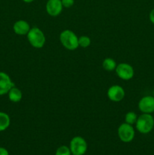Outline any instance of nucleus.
<instances>
[{"mask_svg": "<svg viewBox=\"0 0 154 155\" xmlns=\"http://www.w3.org/2000/svg\"><path fill=\"white\" fill-rule=\"evenodd\" d=\"M136 129L141 134H148L154 127V117L151 114H142L137 117Z\"/></svg>", "mask_w": 154, "mask_h": 155, "instance_id": "f257e3e1", "label": "nucleus"}, {"mask_svg": "<svg viewBox=\"0 0 154 155\" xmlns=\"http://www.w3.org/2000/svg\"><path fill=\"white\" fill-rule=\"evenodd\" d=\"M59 39L62 45L66 49L73 51L79 48V37L72 30H63L60 33Z\"/></svg>", "mask_w": 154, "mask_h": 155, "instance_id": "f03ea898", "label": "nucleus"}, {"mask_svg": "<svg viewBox=\"0 0 154 155\" xmlns=\"http://www.w3.org/2000/svg\"><path fill=\"white\" fill-rule=\"evenodd\" d=\"M27 39L30 45L35 48H42L45 45L46 38L45 34L39 27H33L27 34Z\"/></svg>", "mask_w": 154, "mask_h": 155, "instance_id": "7ed1b4c3", "label": "nucleus"}, {"mask_svg": "<svg viewBox=\"0 0 154 155\" xmlns=\"http://www.w3.org/2000/svg\"><path fill=\"white\" fill-rule=\"evenodd\" d=\"M69 149L72 155H84L88 150V144L82 136H75L71 139Z\"/></svg>", "mask_w": 154, "mask_h": 155, "instance_id": "20e7f679", "label": "nucleus"}, {"mask_svg": "<svg viewBox=\"0 0 154 155\" xmlns=\"http://www.w3.org/2000/svg\"><path fill=\"white\" fill-rule=\"evenodd\" d=\"M118 136L122 142L128 143L134 139L135 136V131L132 125L123 123L119 127L117 130Z\"/></svg>", "mask_w": 154, "mask_h": 155, "instance_id": "39448f33", "label": "nucleus"}, {"mask_svg": "<svg viewBox=\"0 0 154 155\" xmlns=\"http://www.w3.org/2000/svg\"><path fill=\"white\" fill-rule=\"evenodd\" d=\"M116 73L118 77L123 80H130L134 75V71L131 64L127 63H120L117 64Z\"/></svg>", "mask_w": 154, "mask_h": 155, "instance_id": "423d86ee", "label": "nucleus"}, {"mask_svg": "<svg viewBox=\"0 0 154 155\" xmlns=\"http://www.w3.org/2000/svg\"><path fill=\"white\" fill-rule=\"evenodd\" d=\"M107 97L113 102H119L125 96V89L119 85H113L107 90Z\"/></svg>", "mask_w": 154, "mask_h": 155, "instance_id": "0eeeda50", "label": "nucleus"}, {"mask_svg": "<svg viewBox=\"0 0 154 155\" xmlns=\"http://www.w3.org/2000/svg\"><path fill=\"white\" fill-rule=\"evenodd\" d=\"M138 108L143 114H152L154 112V96L146 95L140 98L138 102Z\"/></svg>", "mask_w": 154, "mask_h": 155, "instance_id": "6e6552de", "label": "nucleus"}, {"mask_svg": "<svg viewBox=\"0 0 154 155\" xmlns=\"http://www.w3.org/2000/svg\"><path fill=\"white\" fill-rule=\"evenodd\" d=\"M46 12L50 16L57 17L63 11V5L61 0H48L45 5Z\"/></svg>", "mask_w": 154, "mask_h": 155, "instance_id": "1a4fd4ad", "label": "nucleus"}, {"mask_svg": "<svg viewBox=\"0 0 154 155\" xmlns=\"http://www.w3.org/2000/svg\"><path fill=\"white\" fill-rule=\"evenodd\" d=\"M13 86H14V84L8 74L0 71V95L8 94Z\"/></svg>", "mask_w": 154, "mask_h": 155, "instance_id": "9d476101", "label": "nucleus"}, {"mask_svg": "<svg viewBox=\"0 0 154 155\" xmlns=\"http://www.w3.org/2000/svg\"><path fill=\"white\" fill-rule=\"evenodd\" d=\"M30 29H31V27H30L29 23L24 20L17 21L13 26L14 32L19 36H24V35L27 36Z\"/></svg>", "mask_w": 154, "mask_h": 155, "instance_id": "9b49d317", "label": "nucleus"}, {"mask_svg": "<svg viewBox=\"0 0 154 155\" xmlns=\"http://www.w3.org/2000/svg\"><path fill=\"white\" fill-rule=\"evenodd\" d=\"M8 96L9 100L14 103H18L21 101L23 98V93L21 89H18V87L13 86L11 89L8 92Z\"/></svg>", "mask_w": 154, "mask_h": 155, "instance_id": "f8f14e48", "label": "nucleus"}, {"mask_svg": "<svg viewBox=\"0 0 154 155\" xmlns=\"http://www.w3.org/2000/svg\"><path fill=\"white\" fill-rule=\"evenodd\" d=\"M11 124V118L8 114L0 111V132L5 131Z\"/></svg>", "mask_w": 154, "mask_h": 155, "instance_id": "ddd939ff", "label": "nucleus"}, {"mask_svg": "<svg viewBox=\"0 0 154 155\" xmlns=\"http://www.w3.org/2000/svg\"><path fill=\"white\" fill-rule=\"evenodd\" d=\"M102 66L105 71H108V72H111V71L116 70L117 64H116V61L113 58H107L103 61Z\"/></svg>", "mask_w": 154, "mask_h": 155, "instance_id": "4468645a", "label": "nucleus"}, {"mask_svg": "<svg viewBox=\"0 0 154 155\" xmlns=\"http://www.w3.org/2000/svg\"><path fill=\"white\" fill-rule=\"evenodd\" d=\"M137 119V115L135 112L134 111H129L125 114V123L130 124V125H133L136 123Z\"/></svg>", "mask_w": 154, "mask_h": 155, "instance_id": "2eb2a0df", "label": "nucleus"}, {"mask_svg": "<svg viewBox=\"0 0 154 155\" xmlns=\"http://www.w3.org/2000/svg\"><path fill=\"white\" fill-rule=\"evenodd\" d=\"M91 45V39L87 36H81L79 37V46L88 48Z\"/></svg>", "mask_w": 154, "mask_h": 155, "instance_id": "dca6fc26", "label": "nucleus"}, {"mask_svg": "<svg viewBox=\"0 0 154 155\" xmlns=\"http://www.w3.org/2000/svg\"><path fill=\"white\" fill-rule=\"evenodd\" d=\"M55 155H72L69 147L66 145H61L56 150Z\"/></svg>", "mask_w": 154, "mask_h": 155, "instance_id": "f3484780", "label": "nucleus"}, {"mask_svg": "<svg viewBox=\"0 0 154 155\" xmlns=\"http://www.w3.org/2000/svg\"><path fill=\"white\" fill-rule=\"evenodd\" d=\"M61 2L63 8H69L73 5L74 3H75V0H61Z\"/></svg>", "mask_w": 154, "mask_h": 155, "instance_id": "a211bd4d", "label": "nucleus"}, {"mask_svg": "<svg viewBox=\"0 0 154 155\" xmlns=\"http://www.w3.org/2000/svg\"><path fill=\"white\" fill-rule=\"evenodd\" d=\"M149 21H151V23L154 24V8L152 9V10L150 11V12H149Z\"/></svg>", "mask_w": 154, "mask_h": 155, "instance_id": "6ab92c4d", "label": "nucleus"}, {"mask_svg": "<svg viewBox=\"0 0 154 155\" xmlns=\"http://www.w3.org/2000/svg\"><path fill=\"white\" fill-rule=\"evenodd\" d=\"M0 155H9V153L6 148L0 147Z\"/></svg>", "mask_w": 154, "mask_h": 155, "instance_id": "aec40b11", "label": "nucleus"}, {"mask_svg": "<svg viewBox=\"0 0 154 155\" xmlns=\"http://www.w3.org/2000/svg\"><path fill=\"white\" fill-rule=\"evenodd\" d=\"M22 1L24 2L25 3H31V2H33L34 0H22Z\"/></svg>", "mask_w": 154, "mask_h": 155, "instance_id": "412c9836", "label": "nucleus"}, {"mask_svg": "<svg viewBox=\"0 0 154 155\" xmlns=\"http://www.w3.org/2000/svg\"></svg>", "mask_w": 154, "mask_h": 155, "instance_id": "4be33fe9", "label": "nucleus"}]
</instances>
